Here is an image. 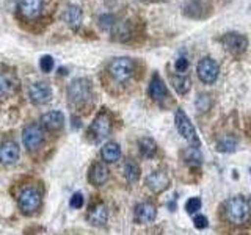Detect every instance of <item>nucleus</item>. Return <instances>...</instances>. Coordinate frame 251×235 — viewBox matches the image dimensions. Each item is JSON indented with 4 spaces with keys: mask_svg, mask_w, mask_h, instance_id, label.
I'll use <instances>...</instances> for the list:
<instances>
[{
    "mask_svg": "<svg viewBox=\"0 0 251 235\" xmlns=\"http://www.w3.org/2000/svg\"><path fill=\"white\" fill-rule=\"evenodd\" d=\"M63 18H65L66 24L71 27V28H78L80 27V24H82V18H83V14H82V10L78 8L77 5H69L66 8V11L65 14H63Z\"/></svg>",
    "mask_w": 251,
    "mask_h": 235,
    "instance_id": "obj_19",
    "label": "nucleus"
},
{
    "mask_svg": "<svg viewBox=\"0 0 251 235\" xmlns=\"http://www.w3.org/2000/svg\"><path fill=\"white\" fill-rule=\"evenodd\" d=\"M212 107V99L209 94H200L198 97H196V110H200V112H207Z\"/></svg>",
    "mask_w": 251,
    "mask_h": 235,
    "instance_id": "obj_27",
    "label": "nucleus"
},
{
    "mask_svg": "<svg viewBox=\"0 0 251 235\" xmlns=\"http://www.w3.org/2000/svg\"><path fill=\"white\" fill-rule=\"evenodd\" d=\"M200 209H201V199L200 198H192V199H188L185 204V210L188 212V213H196Z\"/></svg>",
    "mask_w": 251,
    "mask_h": 235,
    "instance_id": "obj_30",
    "label": "nucleus"
},
{
    "mask_svg": "<svg viewBox=\"0 0 251 235\" xmlns=\"http://www.w3.org/2000/svg\"><path fill=\"white\" fill-rule=\"evenodd\" d=\"M196 72H198V77L201 82L210 85L218 78L220 68L215 60H212L210 57H206V58L200 60L198 66H196Z\"/></svg>",
    "mask_w": 251,
    "mask_h": 235,
    "instance_id": "obj_6",
    "label": "nucleus"
},
{
    "mask_svg": "<svg viewBox=\"0 0 251 235\" xmlns=\"http://www.w3.org/2000/svg\"><path fill=\"white\" fill-rule=\"evenodd\" d=\"M157 216V210L151 202H141L137 204L133 210V219L138 224H151Z\"/></svg>",
    "mask_w": 251,
    "mask_h": 235,
    "instance_id": "obj_11",
    "label": "nucleus"
},
{
    "mask_svg": "<svg viewBox=\"0 0 251 235\" xmlns=\"http://www.w3.org/2000/svg\"><path fill=\"white\" fill-rule=\"evenodd\" d=\"M138 147H140V154L146 157V159H151V157L155 154V149H157V144H155V141L152 138H141L138 141Z\"/></svg>",
    "mask_w": 251,
    "mask_h": 235,
    "instance_id": "obj_23",
    "label": "nucleus"
},
{
    "mask_svg": "<svg viewBox=\"0 0 251 235\" xmlns=\"http://www.w3.org/2000/svg\"><path fill=\"white\" fill-rule=\"evenodd\" d=\"M110 132H112V121H110L108 115L100 113L94 118V121L90 127V135L93 137V140L96 141V143L105 140L110 135Z\"/></svg>",
    "mask_w": 251,
    "mask_h": 235,
    "instance_id": "obj_7",
    "label": "nucleus"
},
{
    "mask_svg": "<svg viewBox=\"0 0 251 235\" xmlns=\"http://www.w3.org/2000/svg\"><path fill=\"white\" fill-rule=\"evenodd\" d=\"M108 219V212L104 204H98L96 207H93L88 213V221L93 226H104Z\"/></svg>",
    "mask_w": 251,
    "mask_h": 235,
    "instance_id": "obj_20",
    "label": "nucleus"
},
{
    "mask_svg": "<svg viewBox=\"0 0 251 235\" xmlns=\"http://www.w3.org/2000/svg\"><path fill=\"white\" fill-rule=\"evenodd\" d=\"M102 159H104V162L107 163H113L116 160H120L121 157V149L120 146H118L116 143H113V141H110V143L104 144V147H102Z\"/></svg>",
    "mask_w": 251,
    "mask_h": 235,
    "instance_id": "obj_21",
    "label": "nucleus"
},
{
    "mask_svg": "<svg viewBox=\"0 0 251 235\" xmlns=\"http://www.w3.org/2000/svg\"><path fill=\"white\" fill-rule=\"evenodd\" d=\"M124 177L127 179V182L130 184L137 182L140 177V169L137 166V163H133L132 160H127L124 163Z\"/></svg>",
    "mask_w": 251,
    "mask_h": 235,
    "instance_id": "obj_25",
    "label": "nucleus"
},
{
    "mask_svg": "<svg viewBox=\"0 0 251 235\" xmlns=\"http://www.w3.org/2000/svg\"><path fill=\"white\" fill-rule=\"evenodd\" d=\"M175 68H176V70H177L179 74H180V72H184V70H187V68H188V60H187L185 57H179V58L176 60Z\"/></svg>",
    "mask_w": 251,
    "mask_h": 235,
    "instance_id": "obj_33",
    "label": "nucleus"
},
{
    "mask_svg": "<svg viewBox=\"0 0 251 235\" xmlns=\"http://www.w3.org/2000/svg\"><path fill=\"white\" fill-rule=\"evenodd\" d=\"M58 72H60V75H65V74H68V72H66V69H63V68L58 70Z\"/></svg>",
    "mask_w": 251,
    "mask_h": 235,
    "instance_id": "obj_34",
    "label": "nucleus"
},
{
    "mask_svg": "<svg viewBox=\"0 0 251 235\" xmlns=\"http://www.w3.org/2000/svg\"><path fill=\"white\" fill-rule=\"evenodd\" d=\"M133 72H135V63L130 58H126V57L115 58L110 61V65H108V74L115 82H120V83L127 82L133 75Z\"/></svg>",
    "mask_w": 251,
    "mask_h": 235,
    "instance_id": "obj_2",
    "label": "nucleus"
},
{
    "mask_svg": "<svg viewBox=\"0 0 251 235\" xmlns=\"http://www.w3.org/2000/svg\"><path fill=\"white\" fill-rule=\"evenodd\" d=\"M19 146L14 141H5L0 144V163L2 164H14L19 159Z\"/></svg>",
    "mask_w": 251,
    "mask_h": 235,
    "instance_id": "obj_14",
    "label": "nucleus"
},
{
    "mask_svg": "<svg viewBox=\"0 0 251 235\" xmlns=\"http://www.w3.org/2000/svg\"><path fill=\"white\" fill-rule=\"evenodd\" d=\"M82 206H83V196H82V193L73 194V198H71V207H73V209H80Z\"/></svg>",
    "mask_w": 251,
    "mask_h": 235,
    "instance_id": "obj_32",
    "label": "nucleus"
},
{
    "mask_svg": "<svg viewBox=\"0 0 251 235\" xmlns=\"http://www.w3.org/2000/svg\"><path fill=\"white\" fill-rule=\"evenodd\" d=\"M175 121H176L177 132L190 143V146L200 147V140H198V135H196V129L193 127V124L188 119V116L185 115L184 110H180V108L177 110L175 115Z\"/></svg>",
    "mask_w": 251,
    "mask_h": 235,
    "instance_id": "obj_4",
    "label": "nucleus"
},
{
    "mask_svg": "<svg viewBox=\"0 0 251 235\" xmlns=\"http://www.w3.org/2000/svg\"><path fill=\"white\" fill-rule=\"evenodd\" d=\"M184 160L187 163H190V164H200L201 160H202L200 149L198 147H193V146L185 149V151H184Z\"/></svg>",
    "mask_w": 251,
    "mask_h": 235,
    "instance_id": "obj_26",
    "label": "nucleus"
},
{
    "mask_svg": "<svg viewBox=\"0 0 251 235\" xmlns=\"http://www.w3.org/2000/svg\"><path fill=\"white\" fill-rule=\"evenodd\" d=\"M195 2H198V0H195Z\"/></svg>",
    "mask_w": 251,
    "mask_h": 235,
    "instance_id": "obj_35",
    "label": "nucleus"
},
{
    "mask_svg": "<svg viewBox=\"0 0 251 235\" xmlns=\"http://www.w3.org/2000/svg\"><path fill=\"white\" fill-rule=\"evenodd\" d=\"M91 83L88 78H75L74 82H71L68 86V97L71 104L74 105H83L91 99Z\"/></svg>",
    "mask_w": 251,
    "mask_h": 235,
    "instance_id": "obj_3",
    "label": "nucleus"
},
{
    "mask_svg": "<svg viewBox=\"0 0 251 235\" xmlns=\"http://www.w3.org/2000/svg\"><path fill=\"white\" fill-rule=\"evenodd\" d=\"M193 224H195L196 229H206L207 224H209V221H207V218L204 216V215H196V216L193 218Z\"/></svg>",
    "mask_w": 251,
    "mask_h": 235,
    "instance_id": "obj_31",
    "label": "nucleus"
},
{
    "mask_svg": "<svg viewBox=\"0 0 251 235\" xmlns=\"http://www.w3.org/2000/svg\"><path fill=\"white\" fill-rule=\"evenodd\" d=\"M108 180V169L104 163H94L90 169V182L96 187L104 185Z\"/></svg>",
    "mask_w": 251,
    "mask_h": 235,
    "instance_id": "obj_17",
    "label": "nucleus"
},
{
    "mask_svg": "<svg viewBox=\"0 0 251 235\" xmlns=\"http://www.w3.org/2000/svg\"><path fill=\"white\" fill-rule=\"evenodd\" d=\"M225 212H226V218L229 219L232 224H243L250 219V202L243 198V196H235V198H231L226 202L225 206Z\"/></svg>",
    "mask_w": 251,
    "mask_h": 235,
    "instance_id": "obj_1",
    "label": "nucleus"
},
{
    "mask_svg": "<svg viewBox=\"0 0 251 235\" xmlns=\"http://www.w3.org/2000/svg\"><path fill=\"white\" fill-rule=\"evenodd\" d=\"M146 185L152 193H162L170 187V177L165 171H154L146 177Z\"/></svg>",
    "mask_w": 251,
    "mask_h": 235,
    "instance_id": "obj_12",
    "label": "nucleus"
},
{
    "mask_svg": "<svg viewBox=\"0 0 251 235\" xmlns=\"http://www.w3.org/2000/svg\"><path fill=\"white\" fill-rule=\"evenodd\" d=\"M149 96H151L155 102H159V104H162V102L168 97L167 86H165L159 74H154L151 78V83H149Z\"/></svg>",
    "mask_w": 251,
    "mask_h": 235,
    "instance_id": "obj_15",
    "label": "nucleus"
},
{
    "mask_svg": "<svg viewBox=\"0 0 251 235\" xmlns=\"http://www.w3.org/2000/svg\"><path fill=\"white\" fill-rule=\"evenodd\" d=\"M28 97L35 105H43L46 102H49L52 97V90L46 82H36L30 86Z\"/></svg>",
    "mask_w": 251,
    "mask_h": 235,
    "instance_id": "obj_10",
    "label": "nucleus"
},
{
    "mask_svg": "<svg viewBox=\"0 0 251 235\" xmlns=\"http://www.w3.org/2000/svg\"><path fill=\"white\" fill-rule=\"evenodd\" d=\"M235 147H237V140L231 135H226L223 138H220L218 143H217V149L220 152H234Z\"/></svg>",
    "mask_w": 251,
    "mask_h": 235,
    "instance_id": "obj_24",
    "label": "nucleus"
},
{
    "mask_svg": "<svg viewBox=\"0 0 251 235\" xmlns=\"http://www.w3.org/2000/svg\"><path fill=\"white\" fill-rule=\"evenodd\" d=\"M43 6H44V0H21L18 5V10L22 18L35 19L41 14Z\"/></svg>",
    "mask_w": 251,
    "mask_h": 235,
    "instance_id": "obj_13",
    "label": "nucleus"
},
{
    "mask_svg": "<svg viewBox=\"0 0 251 235\" xmlns=\"http://www.w3.org/2000/svg\"><path fill=\"white\" fill-rule=\"evenodd\" d=\"M55 66V61L50 55H43L41 60H39V68H41L43 72H50Z\"/></svg>",
    "mask_w": 251,
    "mask_h": 235,
    "instance_id": "obj_29",
    "label": "nucleus"
},
{
    "mask_svg": "<svg viewBox=\"0 0 251 235\" xmlns=\"http://www.w3.org/2000/svg\"><path fill=\"white\" fill-rule=\"evenodd\" d=\"M22 141L28 151H36V149L43 144L44 141V132L38 124H30L24 129Z\"/></svg>",
    "mask_w": 251,
    "mask_h": 235,
    "instance_id": "obj_8",
    "label": "nucleus"
},
{
    "mask_svg": "<svg viewBox=\"0 0 251 235\" xmlns=\"http://www.w3.org/2000/svg\"><path fill=\"white\" fill-rule=\"evenodd\" d=\"M18 78L13 74H0V97H6L10 94H14L18 90Z\"/></svg>",
    "mask_w": 251,
    "mask_h": 235,
    "instance_id": "obj_18",
    "label": "nucleus"
},
{
    "mask_svg": "<svg viewBox=\"0 0 251 235\" xmlns=\"http://www.w3.org/2000/svg\"><path fill=\"white\" fill-rule=\"evenodd\" d=\"M171 85L175 86V90L179 94H187L192 83H190V78L177 72L176 75H171Z\"/></svg>",
    "mask_w": 251,
    "mask_h": 235,
    "instance_id": "obj_22",
    "label": "nucleus"
},
{
    "mask_svg": "<svg viewBox=\"0 0 251 235\" xmlns=\"http://www.w3.org/2000/svg\"><path fill=\"white\" fill-rule=\"evenodd\" d=\"M18 204L24 213L30 215V213H33V212H36L39 206H41V194H39L36 188L27 187L21 191Z\"/></svg>",
    "mask_w": 251,
    "mask_h": 235,
    "instance_id": "obj_5",
    "label": "nucleus"
},
{
    "mask_svg": "<svg viewBox=\"0 0 251 235\" xmlns=\"http://www.w3.org/2000/svg\"><path fill=\"white\" fill-rule=\"evenodd\" d=\"M223 46L227 50L234 55H240L247 50L248 47V39L243 36L242 33H237V31H231V33H226L222 39Z\"/></svg>",
    "mask_w": 251,
    "mask_h": 235,
    "instance_id": "obj_9",
    "label": "nucleus"
},
{
    "mask_svg": "<svg viewBox=\"0 0 251 235\" xmlns=\"http://www.w3.org/2000/svg\"><path fill=\"white\" fill-rule=\"evenodd\" d=\"M65 124V116L61 112H49L41 116V125L47 130H60Z\"/></svg>",
    "mask_w": 251,
    "mask_h": 235,
    "instance_id": "obj_16",
    "label": "nucleus"
},
{
    "mask_svg": "<svg viewBox=\"0 0 251 235\" xmlns=\"http://www.w3.org/2000/svg\"><path fill=\"white\" fill-rule=\"evenodd\" d=\"M99 24H100L102 28L110 30V28L116 27V18H115V16H112V14H102L100 18H99Z\"/></svg>",
    "mask_w": 251,
    "mask_h": 235,
    "instance_id": "obj_28",
    "label": "nucleus"
}]
</instances>
